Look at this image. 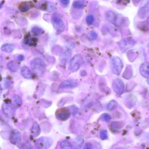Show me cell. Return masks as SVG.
Returning <instances> with one entry per match:
<instances>
[{
	"mask_svg": "<svg viewBox=\"0 0 149 149\" xmlns=\"http://www.w3.org/2000/svg\"><path fill=\"white\" fill-rule=\"evenodd\" d=\"M40 7L42 10L49 11H52L56 9L55 6L46 2H43L41 3Z\"/></svg>",
	"mask_w": 149,
	"mask_h": 149,
	"instance_id": "cell-16",
	"label": "cell"
},
{
	"mask_svg": "<svg viewBox=\"0 0 149 149\" xmlns=\"http://www.w3.org/2000/svg\"><path fill=\"white\" fill-rule=\"evenodd\" d=\"M133 72L132 66L128 65L123 73V77L125 79H130L132 76Z\"/></svg>",
	"mask_w": 149,
	"mask_h": 149,
	"instance_id": "cell-17",
	"label": "cell"
},
{
	"mask_svg": "<svg viewBox=\"0 0 149 149\" xmlns=\"http://www.w3.org/2000/svg\"><path fill=\"white\" fill-rule=\"evenodd\" d=\"M53 25L57 31V34H60L64 29V25L61 19L59 17L54 16L52 17Z\"/></svg>",
	"mask_w": 149,
	"mask_h": 149,
	"instance_id": "cell-7",
	"label": "cell"
},
{
	"mask_svg": "<svg viewBox=\"0 0 149 149\" xmlns=\"http://www.w3.org/2000/svg\"><path fill=\"white\" fill-rule=\"evenodd\" d=\"M24 56L21 55H19L16 57V60L19 62H21L24 60Z\"/></svg>",
	"mask_w": 149,
	"mask_h": 149,
	"instance_id": "cell-31",
	"label": "cell"
},
{
	"mask_svg": "<svg viewBox=\"0 0 149 149\" xmlns=\"http://www.w3.org/2000/svg\"><path fill=\"white\" fill-rule=\"evenodd\" d=\"M113 88L115 92L118 94H121L124 92V85L123 81L119 79H116L113 83Z\"/></svg>",
	"mask_w": 149,
	"mask_h": 149,
	"instance_id": "cell-10",
	"label": "cell"
},
{
	"mask_svg": "<svg viewBox=\"0 0 149 149\" xmlns=\"http://www.w3.org/2000/svg\"><path fill=\"white\" fill-rule=\"evenodd\" d=\"M30 65L33 72L38 75H42L45 71L46 64L41 59L37 58L33 59L31 61Z\"/></svg>",
	"mask_w": 149,
	"mask_h": 149,
	"instance_id": "cell-1",
	"label": "cell"
},
{
	"mask_svg": "<svg viewBox=\"0 0 149 149\" xmlns=\"http://www.w3.org/2000/svg\"><path fill=\"white\" fill-rule=\"evenodd\" d=\"M94 20V17L92 15L88 16L86 19L87 23L89 25L93 23Z\"/></svg>",
	"mask_w": 149,
	"mask_h": 149,
	"instance_id": "cell-30",
	"label": "cell"
},
{
	"mask_svg": "<svg viewBox=\"0 0 149 149\" xmlns=\"http://www.w3.org/2000/svg\"><path fill=\"white\" fill-rule=\"evenodd\" d=\"M105 17L108 21L117 26H121L125 21L124 17L111 11L107 12Z\"/></svg>",
	"mask_w": 149,
	"mask_h": 149,
	"instance_id": "cell-2",
	"label": "cell"
},
{
	"mask_svg": "<svg viewBox=\"0 0 149 149\" xmlns=\"http://www.w3.org/2000/svg\"><path fill=\"white\" fill-rule=\"evenodd\" d=\"M30 5L28 3H25L21 5L19 9L21 11L23 12H25L28 11L30 9Z\"/></svg>",
	"mask_w": 149,
	"mask_h": 149,
	"instance_id": "cell-25",
	"label": "cell"
},
{
	"mask_svg": "<svg viewBox=\"0 0 149 149\" xmlns=\"http://www.w3.org/2000/svg\"><path fill=\"white\" fill-rule=\"evenodd\" d=\"M82 62V58L79 54H76L70 61L69 68L72 72L77 71L79 69Z\"/></svg>",
	"mask_w": 149,
	"mask_h": 149,
	"instance_id": "cell-4",
	"label": "cell"
},
{
	"mask_svg": "<svg viewBox=\"0 0 149 149\" xmlns=\"http://www.w3.org/2000/svg\"><path fill=\"white\" fill-rule=\"evenodd\" d=\"M2 7V5L1 3H0V9H1Z\"/></svg>",
	"mask_w": 149,
	"mask_h": 149,
	"instance_id": "cell-34",
	"label": "cell"
},
{
	"mask_svg": "<svg viewBox=\"0 0 149 149\" xmlns=\"http://www.w3.org/2000/svg\"><path fill=\"white\" fill-rule=\"evenodd\" d=\"M72 54V50L69 47H64L62 48L60 56L61 62L63 64L66 63L70 58Z\"/></svg>",
	"mask_w": 149,
	"mask_h": 149,
	"instance_id": "cell-6",
	"label": "cell"
},
{
	"mask_svg": "<svg viewBox=\"0 0 149 149\" xmlns=\"http://www.w3.org/2000/svg\"><path fill=\"white\" fill-rule=\"evenodd\" d=\"M140 72L141 75L143 77L148 78L149 76V65L147 62L143 63L140 66Z\"/></svg>",
	"mask_w": 149,
	"mask_h": 149,
	"instance_id": "cell-12",
	"label": "cell"
},
{
	"mask_svg": "<svg viewBox=\"0 0 149 149\" xmlns=\"http://www.w3.org/2000/svg\"><path fill=\"white\" fill-rule=\"evenodd\" d=\"M53 142L50 138L46 137H41L38 139L35 145L38 148H48L52 144Z\"/></svg>",
	"mask_w": 149,
	"mask_h": 149,
	"instance_id": "cell-5",
	"label": "cell"
},
{
	"mask_svg": "<svg viewBox=\"0 0 149 149\" xmlns=\"http://www.w3.org/2000/svg\"><path fill=\"white\" fill-rule=\"evenodd\" d=\"M40 129L39 125L36 123H34L31 133L33 136L35 137H38L40 133Z\"/></svg>",
	"mask_w": 149,
	"mask_h": 149,
	"instance_id": "cell-20",
	"label": "cell"
},
{
	"mask_svg": "<svg viewBox=\"0 0 149 149\" xmlns=\"http://www.w3.org/2000/svg\"><path fill=\"white\" fill-rule=\"evenodd\" d=\"M84 141V138L83 135L82 134L79 135L74 140V145L76 148H80L82 147Z\"/></svg>",
	"mask_w": 149,
	"mask_h": 149,
	"instance_id": "cell-13",
	"label": "cell"
},
{
	"mask_svg": "<svg viewBox=\"0 0 149 149\" xmlns=\"http://www.w3.org/2000/svg\"><path fill=\"white\" fill-rule=\"evenodd\" d=\"M148 4L146 3L140 9L138 12L139 17L141 19H144L147 16L148 13Z\"/></svg>",
	"mask_w": 149,
	"mask_h": 149,
	"instance_id": "cell-14",
	"label": "cell"
},
{
	"mask_svg": "<svg viewBox=\"0 0 149 149\" xmlns=\"http://www.w3.org/2000/svg\"><path fill=\"white\" fill-rule=\"evenodd\" d=\"M89 35L90 38L93 40H96L98 37L97 34L94 31L90 32Z\"/></svg>",
	"mask_w": 149,
	"mask_h": 149,
	"instance_id": "cell-28",
	"label": "cell"
},
{
	"mask_svg": "<svg viewBox=\"0 0 149 149\" xmlns=\"http://www.w3.org/2000/svg\"><path fill=\"white\" fill-rule=\"evenodd\" d=\"M32 32L35 35L38 36L41 34L43 32V30L37 26L33 28L32 30Z\"/></svg>",
	"mask_w": 149,
	"mask_h": 149,
	"instance_id": "cell-24",
	"label": "cell"
},
{
	"mask_svg": "<svg viewBox=\"0 0 149 149\" xmlns=\"http://www.w3.org/2000/svg\"><path fill=\"white\" fill-rule=\"evenodd\" d=\"M134 44L135 42L132 38H128L122 40L119 46L121 50L124 51L133 47Z\"/></svg>",
	"mask_w": 149,
	"mask_h": 149,
	"instance_id": "cell-9",
	"label": "cell"
},
{
	"mask_svg": "<svg viewBox=\"0 0 149 149\" xmlns=\"http://www.w3.org/2000/svg\"><path fill=\"white\" fill-rule=\"evenodd\" d=\"M100 137L102 140H105L107 139V132L106 130H103L101 131Z\"/></svg>",
	"mask_w": 149,
	"mask_h": 149,
	"instance_id": "cell-26",
	"label": "cell"
},
{
	"mask_svg": "<svg viewBox=\"0 0 149 149\" xmlns=\"http://www.w3.org/2000/svg\"><path fill=\"white\" fill-rule=\"evenodd\" d=\"M120 123H113L112 125V127L114 130H117L121 128V124H120Z\"/></svg>",
	"mask_w": 149,
	"mask_h": 149,
	"instance_id": "cell-27",
	"label": "cell"
},
{
	"mask_svg": "<svg viewBox=\"0 0 149 149\" xmlns=\"http://www.w3.org/2000/svg\"><path fill=\"white\" fill-rule=\"evenodd\" d=\"M111 67L113 73L116 75L120 74L122 70L123 64L120 59L117 57H113L111 60Z\"/></svg>",
	"mask_w": 149,
	"mask_h": 149,
	"instance_id": "cell-3",
	"label": "cell"
},
{
	"mask_svg": "<svg viewBox=\"0 0 149 149\" xmlns=\"http://www.w3.org/2000/svg\"><path fill=\"white\" fill-rule=\"evenodd\" d=\"M70 115V111L66 108H60L58 110L56 113L57 119L62 121H65L69 119Z\"/></svg>",
	"mask_w": 149,
	"mask_h": 149,
	"instance_id": "cell-8",
	"label": "cell"
},
{
	"mask_svg": "<svg viewBox=\"0 0 149 149\" xmlns=\"http://www.w3.org/2000/svg\"><path fill=\"white\" fill-rule=\"evenodd\" d=\"M78 83L76 80L71 79L63 81L60 84L59 87L62 89L72 88L76 87Z\"/></svg>",
	"mask_w": 149,
	"mask_h": 149,
	"instance_id": "cell-11",
	"label": "cell"
},
{
	"mask_svg": "<svg viewBox=\"0 0 149 149\" xmlns=\"http://www.w3.org/2000/svg\"><path fill=\"white\" fill-rule=\"evenodd\" d=\"M21 72L23 76L26 78H30L32 76V72L28 67L25 66L23 67Z\"/></svg>",
	"mask_w": 149,
	"mask_h": 149,
	"instance_id": "cell-15",
	"label": "cell"
},
{
	"mask_svg": "<svg viewBox=\"0 0 149 149\" xmlns=\"http://www.w3.org/2000/svg\"><path fill=\"white\" fill-rule=\"evenodd\" d=\"M60 2L64 5H68L70 3V0H60Z\"/></svg>",
	"mask_w": 149,
	"mask_h": 149,
	"instance_id": "cell-33",
	"label": "cell"
},
{
	"mask_svg": "<svg viewBox=\"0 0 149 149\" xmlns=\"http://www.w3.org/2000/svg\"><path fill=\"white\" fill-rule=\"evenodd\" d=\"M60 147L63 149H70L72 148L73 146L69 141L64 140L62 141L60 144Z\"/></svg>",
	"mask_w": 149,
	"mask_h": 149,
	"instance_id": "cell-22",
	"label": "cell"
},
{
	"mask_svg": "<svg viewBox=\"0 0 149 149\" xmlns=\"http://www.w3.org/2000/svg\"><path fill=\"white\" fill-rule=\"evenodd\" d=\"M7 67L9 69L13 72H17L19 69L17 64L15 61H11L9 62L7 64Z\"/></svg>",
	"mask_w": 149,
	"mask_h": 149,
	"instance_id": "cell-19",
	"label": "cell"
},
{
	"mask_svg": "<svg viewBox=\"0 0 149 149\" xmlns=\"http://www.w3.org/2000/svg\"><path fill=\"white\" fill-rule=\"evenodd\" d=\"M15 48V44H6L3 45L1 48V49L3 52L6 53L12 52Z\"/></svg>",
	"mask_w": 149,
	"mask_h": 149,
	"instance_id": "cell-18",
	"label": "cell"
},
{
	"mask_svg": "<svg viewBox=\"0 0 149 149\" xmlns=\"http://www.w3.org/2000/svg\"><path fill=\"white\" fill-rule=\"evenodd\" d=\"M92 147V145L89 143H86L84 146V149H91Z\"/></svg>",
	"mask_w": 149,
	"mask_h": 149,
	"instance_id": "cell-32",
	"label": "cell"
},
{
	"mask_svg": "<svg viewBox=\"0 0 149 149\" xmlns=\"http://www.w3.org/2000/svg\"><path fill=\"white\" fill-rule=\"evenodd\" d=\"M103 118L106 122L109 123L111 119V117L107 114L105 113L103 115Z\"/></svg>",
	"mask_w": 149,
	"mask_h": 149,
	"instance_id": "cell-29",
	"label": "cell"
},
{
	"mask_svg": "<svg viewBox=\"0 0 149 149\" xmlns=\"http://www.w3.org/2000/svg\"><path fill=\"white\" fill-rule=\"evenodd\" d=\"M85 2L84 0H77L75 1L73 4V6L77 9H82L85 7Z\"/></svg>",
	"mask_w": 149,
	"mask_h": 149,
	"instance_id": "cell-21",
	"label": "cell"
},
{
	"mask_svg": "<svg viewBox=\"0 0 149 149\" xmlns=\"http://www.w3.org/2000/svg\"><path fill=\"white\" fill-rule=\"evenodd\" d=\"M117 106V102L115 100H113L108 104L107 106V109L108 110H112L115 109Z\"/></svg>",
	"mask_w": 149,
	"mask_h": 149,
	"instance_id": "cell-23",
	"label": "cell"
},
{
	"mask_svg": "<svg viewBox=\"0 0 149 149\" xmlns=\"http://www.w3.org/2000/svg\"><path fill=\"white\" fill-rule=\"evenodd\" d=\"M126 1H129V0H125Z\"/></svg>",
	"mask_w": 149,
	"mask_h": 149,
	"instance_id": "cell-35",
	"label": "cell"
}]
</instances>
